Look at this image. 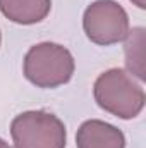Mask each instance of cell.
Returning a JSON list of instances; mask_svg holds the SVG:
<instances>
[{
  "label": "cell",
  "instance_id": "6da1fadb",
  "mask_svg": "<svg viewBox=\"0 0 146 148\" xmlns=\"http://www.w3.org/2000/svg\"><path fill=\"white\" fill-rule=\"evenodd\" d=\"M93 95L100 109L119 119L138 117L146 102L143 86L132 74L119 67H112L96 77Z\"/></svg>",
  "mask_w": 146,
  "mask_h": 148
},
{
  "label": "cell",
  "instance_id": "3957f363",
  "mask_svg": "<svg viewBox=\"0 0 146 148\" xmlns=\"http://www.w3.org/2000/svg\"><path fill=\"white\" fill-rule=\"evenodd\" d=\"M14 148H65L67 131L64 122L45 110H28L10 122Z\"/></svg>",
  "mask_w": 146,
  "mask_h": 148
},
{
  "label": "cell",
  "instance_id": "52a82bcc",
  "mask_svg": "<svg viewBox=\"0 0 146 148\" xmlns=\"http://www.w3.org/2000/svg\"><path fill=\"white\" fill-rule=\"evenodd\" d=\"M126 64L129 74L138 76L139 79H145V29L134 28L129 29L126 36Z\"/></svg>",
  "mask_w": 146,
  "mask_h": 148
},
{
  "label": "cell",
  "instance_id": "5b68a950",
  "mask_svg": "<svg viewBox=\"0 0 146 148\" xmlns=\"http://www.w3.org/2000/svg\"><path fill=\"white\" fill-rule=\"evenodd\" d=\"M77 148H126L124 133L100 119L84 121L76 134Z\"/></svg>",
  "mask_w": 146,
  "mask_h": 148
},
{
  "label": "cell",
  "instance_id": "ba28073f",
  "mask_svg": "<svg viewBox=\"0 0 146 148\" xmlns=\"http://www.w3.org/2000/svg\"><path fill=\"white\" fill-rule=\"evenodd\" d=\"M131 2L139 9H146V0H131Z\"/></svg>",
  "mask_w": 146,
  "mask_h": 148
},
{
  "label": "cell",
  "instance_id": "9c48e42d",
  "mask_svg": "<svg viewBox=\"0 0 146 148\" xmlns=\"http://www.w3.org/2000/svg\"><path fill=\"white\" fill-rule=\"evenodd\" d=\"M0 148H12V147H10V145H9L3 138H0Z\"/></svg>",
  "mask_w": 146,
  "mask_h": 148
},
{
  "label": "cell",
  "instance_id": "277c9868",
  "mask_svg": "<svg viewBox=\"0 0 146 148\" xmlns=\"http://www.w3.org/2000/svg\"><path fill=\"white\" fill-rule=\"evenodd\" d=\"M83 29L96 45H115L129 33V16L115 0H95L83 14Z\"/></svg>",
  "mask_w": 146,
  "mask_h": 148
},
{
  "label": "cell",
  "instance_id": "30bf717a",
  "mask_svg": "<svg viewBox=\"0 0 146 148\" xmlns=\"http://www.w3.org/2000/svg\"><path fill=\"white\" fill-rule=\"evenodd\" d=\"M0 43H2V33H0Z\"/></svg>",
  "mask_w": 146,
  "mask_h": 148
},
{
  "label": "cell",
  "instance_id": "8992f818",
  "mask_svg": "<svg viewBox=\"0 0 146 148\" xmlns=\"http://www.w3.org/2000/svg\"><path fill=\"white\" fill-rule=\"evenodd\" d=\"M52 9V0H0V12L16 24L41 23Z\"/></svg>",
  "mask_w": 146,
  "mask_h": 148
},
{
  "label": "cell",
  "instance_id": "7a4b0ae2",
  "mask_svg": "<svg viewBox=\"0 0 146 148\" xmlns=\"http://www.w3.org/2000/svg\"><path fill=\"white\" fill-rule=\"evenodd\" d=\"M76 69L72 53L59 43L43 41L33 45L23 62L26 79L38 88H57L71 81Z\"/></svg>",
  "mask_w": 146,
  "mask_h": 148
}]
</instances>
